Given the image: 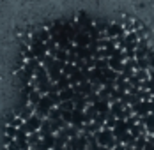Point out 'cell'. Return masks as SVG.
<instances>
[{
  "instance_id": "1",
  "label": "cell",
  "mask_w": 154,
  "mask_h": 150,
  "mask_svg": "<svg viewBox=\"0 0 154 150\" xmlns=\"http://www.w3.org/2000/svg\"><path fill=\"white\" fill-rule=\"evenodd\" d=\"M133 108V113L138 115V117H145L149 113V101H138L137 104L131 106Z\"/></svg>"
},
{
  "instance_id": "2",
  "label": "cell",
  "mask_w": 154,
  "mask_h": 150,
  "mask_svg": "<svg viewBox=\"0 0 154 150\" xmlns=\"http://www.w3.org/2000/svg\"><path fill=\"white\" fill-rule=\"evenodd\" d=\"M135 76L138 78L140 81L149 80V69H135Z\"/></svg>"
},
{
  "instance_id": "3",
  "label": "cell",
  "mask_w": 154,
  "mask_h": 150,
  "mask_svg": "<svg viewBox=\"0 0 154 150\" xmlns=\"http://www.w3.org/2000/svg\"><path fill=\"white\" fill-rule=\"evenodd\" d=\"M147 85H149L147 90H149L151 94H154V78H149V80H147Z\"/></svg>"
},
{
  "instance_id": "4",
  "label": "cell",
  "mask_w": 154,
  "mask_h": 150,
  "mask_svg": "<svg viewBox=\"0 0 154 150\" xmlns=\"http://www.w3.org/2000/svg\"><path fill=\"white\" fill-rule=\"evenodd\" d=\"M143 150H154V143L152 141H147V143L143 145Z\"/></svg>"
},
{
  "instance_id": "5",
  "label": "cell",
  "mask_w": 154,
  "mask_h": 150,
  "mask_svg": "<svg viewBox=\"0 0 154 150\" xmlns=\"http://www.w3.org/2000/svg\"><path fill=\"white\" fill-rule=\"evenodd\" d=\"M149 113H154V101H149Z\"/></svg>"
}]
</instances>
